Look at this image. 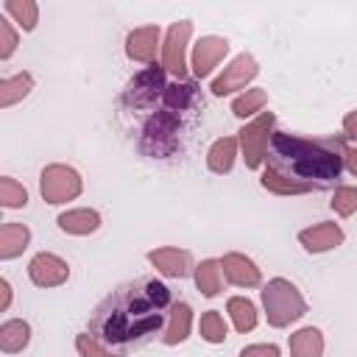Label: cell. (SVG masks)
<instances>
[{
	"label": "cell",
	"instance_id": "e575fe53",
	"mask_svg": "<svg viewBox=\"0 0 357 357\" xmlns=\"http://www.w3.org/2000/svg\"><path fill=\"white\" fill-rule=\"evenodd\" d=\"M346 167L357 178V148H346Z\"/></svg>",
	"mask_w": 357,
	"mask_h": 357
},
{
	"label": "cell",
	"instance_id": "4316f807",
	"mask_svg": "<svg viewBox=\"0 0 357 357\" xmlns=\"http://www.w3.org/2000/svg\"><path fill=\"white\" fill-rule=\"evenodd\" d=\"M201 337L209 343H223L226 337V321L218 310H209L201 315Z\"/></svg>",
	"mask_w": 357,
	"mask_h": 357
},
{
	"label": "cell",
	"instance_id": "5bb4252c",
	"mask_svg": "<svg viewBox=\"0 0 357 357\" xmlns=\"http://www.w3.org/2000/svg\"><path fill=\"white\" fill-rule=\"evenodd\" d=\"M156 45H159V28L156 25H145L128 33L126 39V53L134 61H153L156 56Z\"/></svg>",
	"mask_w": 357,
	"mask_h": 357
},
{
	"label": "cell",
	"instance_id": "3957f363",
	"mask_svg": "<svg viewBox=\"0 0 357 357\" xmlns=\"http://www.w3.org/2000/svg\"><path fill=\"white\" fill-rule=\"evenodd\" d=\"M262 304H265V315L271 326H287L307 312L301 293L287 279H271L262 290Z\"/></svg>",
	"mask_w": 357,
	"mask_h": 357
},
{
	"label": "cell",
	"instance_id": "d6986e66",
	"mask_svg": "<svg viewBox=\"0 0 357 357\" xmlns=\"http://www.w3.org/2000/svg\"><path fill=\"white\" fill-rule=\"evenodd\" d=\"M324 354V337L315 326H304L296 335H290V357H321Z\"/></svg>",
	"mask_w": 357,
	"mask_h": 357
},
{
	"label": "cell",
	"instance_id": "7a4b0ae2",
	"mask_svg": "<svg viewBox=\"0 0 357 357\" xmlns=\"http://www.w3.org/2000/svg\"><path fill=\"white\" fill-rule=\"evenodd\" d=\"M343 165H346L343 137L307 139L290 131H273L268 170L262 173V187L276 195L321 192L337 184Z\"/></svg>",
	"mask_w": 357,
	"mask_h": 357
},
{
	"label": "cell",
	"instance_id": "44dd1931",
	"mask_svg": "<svg viewBox=\"0 0 357 357\" xmlns=\"http://www.w3.org/2000/svg\"><path fill=\"white\" fill-rule=\"evenodd\" d=\"M234 153H237V139L234 137H220L209 153H206V165L212 173H229L231 170V162H234Z\"/></svg>",
	"mask_w": 357,
	"mask_h": 357
},
{
	"label": "cell",
	"instance_id": "9c48e42d",
	"mask_svg": "<svg viewBox=\"0 0 357 357\" xmlns=\"http://www.w3.org/2000/svg\"><path fill=\"white\" fill-rule=\"evenodd\" d=\"M28 276H31V282L39 284V287H56V284L67 282L70 268H67V262L59 259L56 254L42 251V254H36V257L31 259V265H28Z\"/></svg>",
	"mask_w": 357,
	"mask_h": 357
},
{
	"label": "cell",
	"instance_id": "1f68e13d",
	"mask_svg": "<svg viewBox=\"0 0 357 357\" xmlns=\"http://www.w3.org/2000/svg\"><path fill=\"white\" fill-rule=\"evenodd\" d=\"M17 47V33L11 31V22L0 17V59H8Z\"/></svg>",
	"mask_w": 357,
	"mask_h": 357
},
{
	"label": "cell",
	"instance_id": "30bf717a",
	"mask_svg": "<svg viewBox=\"0 0 357 357\" xmlns=\"http://www.w3.org/2000/svg\"><path fill=\"white\" fill-rule=\"evenodd\" d=\"M254 75H257V61H254V56L243 53V56H237V59L223 70V75H218V78L212 81V92H215V95H226V92L243 89Z\"/></svg>",
	"mask_w": 357,
	"mask_h": 357
},
{
	"label": "cell",
	"instance_id": "e0dca14e",
	"mask_svg": "<svg viewBox=\"0 0 357 357\" xmlns=\"http://www.w3.org/2000/svg\"><path fill=\"white\" fill-rule=\"evenodd\" d=\"M100 226V215L95 209H70L59 215V229L67 234H89Z\"/></svg>",
	"mask_w": 357,
	"mask_h": 357
},
{
	"label": "cell",
	"instance_id": "ffe728a7",
	"mask_svg": "<svg viewBox=\"0 0 357 357\" xmlns=\"http://www.w3.org/2000/svg\"><path fill=\"white\" fill-rule=\"evenodd\" d=\"M28 337H31V326H28L25 321H20V318L6 321V324L0 326V349L8 351V354L22 351V349L28 346Z\"/></svg>",
	"mask_w": 357,
	"mask_h": 357
},
{
	"label": "cell",
	"instance_id": "ba28073f",
	"mask_svg": "<svg viewBox=\"0 0 357 357\" xmlns=\"http://www.w3.org/2000/svg\"><path fill=\"white\" fill-rule=\"evenodd\" d=\"M192 33V25L187 20L181 22H173L170 31H167V39H165V53H162V64L165 70H170L178 81L187 75V61H184V47H187V39Z\"/></svg>",
	"mask_w": 357,
	"mask_h": 357
},
{
	"label": "cell",
	"instance_id": "cb8c5ba5",
	"mask_svg": "<svg viewBox=\"0 0 357 357\" xmlns=\"http://www.w3.org/2000/svg\"><path fill=\"white\" fill-rule=\"evenodd\" d=\"M195 284L204 296H218V290H220V262L218 259H204L195 268Z\"/></svg>",
	"mask_w": 357,
	"mask_h": 357
},
{
	"label": "cell",
	"instance_id": "836d02e7",
	"mask_svg": "<svg viewBox=\"0 0 357 357\" xmlns=\"http://www.w3.org/2000/svg\"><path fill=\"white\" fill-rule=\"evenodd\" d=\"M343 134L351 137V139H357V112H349L343 117Z\"/></svg>",
	"mask_w": 357,
	"mask_h": 357
},
{
	"label": "cell",
	"instance_id": "484cf974",
	"mask_svg": "<svg viewBox=\"0 0 357 357\" xmlns=\"http://www.w3.org/2000/svg\"><path fill=\"white\" fill-rule=\"evenodd\" d=\"M6 11H8L25 31H33L36 17H39V8H36L33 0H8V3H6Z\"/></svg>",
	"mask_w": 357,
	"mask_h": 357
},
{
	"label": "cell",
	"instance_id": "4fadbf2b",
	"mask_svg": "<svg viewBox=\"0 0 357 357\" xmlns=\"http://www.w3.org/2000/svg\"><path fill=\"white\" fill-rule=\"evenodd\" d=\"M220 268H223L226 279L237 287H257L259 284V268L243 254H226Z\"/></svg>",
	"mask_w": 357,
	"mask_h": 357
},
{
	"label": "cell",
	"instance_id": "83f0119b",
	"mask_svg": "<svg viewBox=\"0 0 357 357\" xmlns=\"http://www.w3.org/2000/svg\"><path fill=\"white\" fill-rule=\"evenodd\" d=\"M75 349H78L81 357H126V354H120V351L103 346V343H100L95 335H89V332H84V335L75 337Z\"/></svg>",
	"mask_w": 357,
	"mask_h": 357
},
{
	"label": "cell",
	"instance_id": "277c9868",
	"mask_svg": "<svg viewBox=\"0 0 357 357\" xmlns=\"http://www.w3.org/2000/svg\"><path fill=\"white\" fill-rule=\"evenodd\" d=\"M178 112L162 106V112H156L142 131V151L148 156H170L178 148Z\"/></svg>",
	"mask_w": 357,
	"mask_h": 357
},
{
	"label": "cell",
	"instance_id": "f546056e",
	"mask_svg": "<svg viewBox=\"0 0 357 357\" xmlns=\"http://www.w3.org/2000/svg\"><path fill=\"white\" fill-rule=\"evenodd\" d=\"M265 100H268V95H265L262 89H248L245 95H240V98L231 103V112H234L237 117H248V114L259 112V109L265 106Z\"/></svg>",
	"mask_w": 357,
	"mask_h": 357
},
{
	"label": "cell",
	"instance_id": "d4e9b609",
	"mask_svg": "<svg viewBox=\"0 0 357 357\" xmlns=\"http://www.w3.org/2000/svg\"><path fill=\"white\" fill-rule=\"evenodd\" d=\"M195 84H173L165 89V98H162V106L165 109H173V112H184L190 109V103L195 100Z\"/></svg>",
	"mask_w": 357,
	"mask_h": 357
},
{
	"label": "cell",
	"instance_id": "d6a6232c",
	"mask_svg": "<svg viewBox=\"0 0 357 357\" xmlns=\"http://www.w3.org/2000/svg\"><path fill=\"white\" fill-rule=\"evenodd\" d=\"M240 357H279V349L271 343H257V346H245Z\"/></svg>",
	"mask_w": 357,
	"mask_h": 357
},
{
	"label": "cell",
	"instance_id": "6da1fadb",
	"mask_svg": "<svg viewBox=\"0 0 357 357\" xmlns=\"http://www.w3.org/2000/svg\"><path fill=\"white\" fill-rule=\"evenodd\" d=\"M173 310L170 287L156 279H134L114 287L89 315V332L109 349L126 354L165 332Z\"/></svg>",
	"mask_w": 357,
	"mask_h": 357
},
{
	"label": "cell",
	"instance_id": "5b68a950",
	"mask_svg": "<svg viewBox=\"0 0 357 357\" xmlns=\"http://www.w3.org/2000/svg\"><path fill=\"white\" fill-rule=\"evenodd\" d=\"M165 89H167L165 86V70L151 64L128 81V86L123 92V103L131 109H151L159 98H165Z\"/></svg>",
	"mask_w": 357,
	"mask_h": 357
},
{
	"label": "cell",
	"instance_id": "d590c367",
	"mask_svg": "<svg viewBox=\"0 0 357 357\" xmlns=\"http://www.w3.org/2000/svg\"><path fill=\"white\" fill-rule=\"evenodd\" d=\"M0 290H3V301H0V310H8V301H11V287L6 279H0Z\"/></svg>",
	"mask_w": 357,
	"mask_h": 357
},
{
	"label": "cell",
	"instance_id": "8992f818",
	"mask_svg": "<svg viewBox=\"0 0 357 357\" xmlns=\"http://www.w3.org/2000/svg\"><path fill=\"white\" fill-rule=\"evenodd\" d=\"M39 190L47 204H64L81 192V176L67 165H47L39 178Z\"/></svg>",
	"mask_w": 357,
	"mask_h": 357
},
{
	"label": "cell",
	"instance_id": "9a60e30c",
	"mask_svg": "<svg viewBox=\"0 0 357 357\" xmlns=\"http://www.w3.org/2000/svg\"><path fill=\"white\" fill-rule=\"evenodd\" d=\"M148 259L156 265V271H162L165 276L173 279H184L190 273V254L181 248H153L148 254Z\"/></svg>",
	"mask_w": 357,
	"mask_h": 357
},
{
	"label": "cell",
	"instance_id": "ac0fdd59",
	"mask_svg": "<svg viewBox=\"0 0 357 357\" xmlns=\"http://www.w3.org/2000/svg\"><path fill=\"white\" fill-rule=\"evenodd\" d=\"M28 240H31V231L22 223H3L0 226V257L14 259L17 254L25 251Z\"/></svg>",
	"mask_w": 357,
	"mask_h": 357
},
{
	"label": "cell",
	"instance_id": "52a82bcc",
	"mask_svg": "<svg viewBox=\"0 0 357 357\" xmlns=\"http://www.w3.org/2000/svg\"><path fill=\"white\" fill-rule=\"evenodd\" d=\"M271 128H273V114L265 112L259 114L254 123H248L243 131H240V148H243V159H245V167H259L262 159H265V151H268V137H271Z\"/></svg>",
	"mask_w": 357,
	"mask_h": 357
},
{
	"label": "cell",
	"instance_id": "7c38bea8",
	"mask_svg": "<svg viewBox=\"0 0 357 357\" xmlns=\"http://www.w3.org/2000/svg\"><path fill=\"white\" fill-rule=\"evenodd\" d=\"M298 243L310 251V254H321V251H329L335 245L343 243V231L337 223H318V226H310L304 231H298Z\"/></svg>",
	"mask_w": 357,
	"mask_h": 357
},
{
	"label": "cell",
	"instance_id": "4dcf8cb0",
	"mask_svg": "<svg viewBox=\"0 0 357 357\" xmlns=\"http://www.w3.org/2000/svg\"><path fill=\"white\" fill-rule=\"evenodd\" d=\"M332 209H335L337 215H343V218L354 215V212H357V187H346V184L335 187V195H332Z\"/></svg>",
	"mask_w": 357,
	"mask_h": 357
},
{
	"label": "cell",
	"instance_id": "603a6c76",
	"mask_svg": "<svg viewBox=\"0 0 357 357\" xmlns=\"http://www.w3.org/2000/svg\"><path fill=\"white\" fill-rule=\"evenodd\" d=\"M229 315L234 321V329L243 332V335L257 326V310H254V304L248 298H240V296L229 298Z\"/></svg>",
	"mask_w": 357,
	"mask_h": 357
},
{
	"label": "cell",
	"instance_id": "8fae6325",
	"mask_svg": "<svg viewBox=\"0 0 357 357\" xmlns=\"http://www.w3.org/2000/svg\"><path fill=\"white\" fill-rule=\"evenodd\" d=\"M226 53H229V42L226 39H220V36H204V39H198L195 47H192V73L198 78L209 75L212 67H218V61Z\"/></svg>",
	"mask_w": 357,
	"mask_h": 357
},
{
	"label": "cell",
	"instance_id": "2e32d148",
	"mask_svg": "<svg viewBox=\"0 0 357 357\" xmlns=\"http://www.w3.org/2000/svg\"><path fill=\"white\" fill-rule=\"evenodd\" d=\"M190 324H192V310H190V304L176 301L173 310H170L167 326H165V332H162V340H165L167 346L181 343V340L190 335Z\"/></svg>",
	"mask_w": 357,
	"mask_h": 357
},
{
	"label": "cell",
	"instance_id": "f1b7e54d",
	"mask_svg": "<svg viewBox=\"0 0 357 357\" xmlns=\"http://www.w3.org/2000/svg\"><path fill=\"white\" fill-rule=\"evenodd\" d=\"M0 204L8 206V209H17V206H25L28 204V192L22 184H17L14 178L3 176L0 178Z\"/></svg>",
	"mask_w": 357,
	"mask_h": 357
},
{
	"label": "cell",
	"instance_id": "7402d4cb",
	"mask_svg": "<svg viewBox=\"0 0 357 357\" xmlns=\"http://www.w3.org/2000/svg\"><path fill=\"white\" fill-rule=\"evenodd\" d=\"M31 89H33L31 73H20V75H14V78H3V84H0V106L6 109V106H11V103H17V100L25 98Z\"/></svg>",
	"mask_w": 357,
	"mask_h": 357
}]
</instances>
